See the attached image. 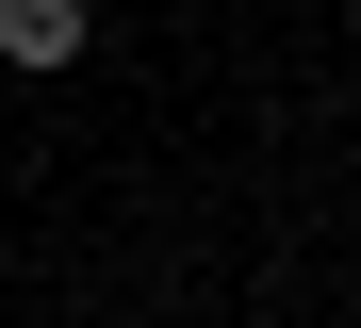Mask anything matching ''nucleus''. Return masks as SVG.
<instances>
[{
    "mask_svg": "<svg viewBox=\"0 0 361 328\" xmlns=\"http://www.w3.org/2000/svg\"><path fill=\"white\" fill-rule=\"evenodd\" d=\"M82 0H0V66H17V83H49V66H82Z\"/></svg>",
    "mask_w": 361,
    "mask_h": 328,
    "instance_id": "nucleus-1",
    "label": "nucleus"
}]
</instances>
